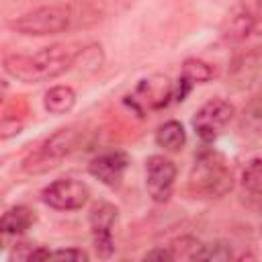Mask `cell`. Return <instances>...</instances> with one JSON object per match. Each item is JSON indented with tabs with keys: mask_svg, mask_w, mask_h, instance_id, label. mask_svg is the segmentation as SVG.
<instances>
[{
	"mask_svg": "<svg viewBox=\"0 0 262 262\" xmlns=\"http://www.w3.org/2000/svg\"><path fill=\"white\" fill-rule=\"evenodd\" d=\"M80 51L70 43H55L35 53H10L4 57V72L18 82L41 84L72 70Z\"/></svg>",
	"mask_w": 262,
	"mask_h": 262,
	"instance_id": "cell-1",
	"label": "cell"
},
{
	"mask_svg": "<svg viewBox=\"0 0 262 262\" xmlns=\"http://www.w3.org/2000/svg\"><path fill=\"white\" fill-rule=\"evenodd\" d=\"M188 184L201 196L221 199L233 188V174L221 154L215 149H203L194 158Z\"/></svg>",
	"mask_w": 262,
	"mask_h": 262,
	"instance_id": "cell-2",
	"label": "cell"
},
{
	"mask_svg": "<svg viewBox=\"0 0 262 262\" xmlns=\"http://www.w3.org/2000/svg\"><path fill=\"white\" fill-rule=\"evenodd\" d=\"M80 135H82V131L76 125L57 129L35 151H31L23 160V170L29 174H41V172L55 168L63 158H68L78 147Z\"/></svg>",
	"mask_w": 262,
	"mask_h": 262,
	"instance_id": "cell-3",
	"label": "cell"
},
{
	"mask_svg": "<svg viewBox=\"0 0 262 262\" xmlns=\"http://www.w3.org/2000/svg\"><path fill=\"white\" fill-rule=\"evenodd\" d=\"M72 25V12L63 4H47L33 8L8 23V27L27 37H45L68 31Z\"/></svg>",
	"mask_w": 262,
	"mask_h": 262,
	"instance_id": "cell-4",
	"label": "cell"
},
{
	"mask_svg": "<svg viewBox=\"0 0 262 262\" xmlns=\"http://www.w3.org/2000/svg\"><path fill=\"white\" fill-rule=\"evenodd\" d=\"M250 35H262V0H237L221 25L227 43H242Z\"/></svg>",
	"mask_w": 262,
	"mask_h": 262,
	"instance_id": "cell-5",
	"label": "cell"
},
{
	"mask_svg": "<svg viewBox=\"0 0 262 262\" xmlns=\"http://www.w3.org/2000/svg\"><path fill=\"white\" fill-rule=\"evenodd\" d=\"M235 108L225 98H211L207 100L192 117V127L203 143H211L219 137L223 127L231 121Z\"/></svg>",
	"mask_w": 262,
	"mask_h": 262,
	"instance_id": "cell-6",
	"label": "cell"
},
{
	"mask_svg": "<svg viewBox=\"0 0 262 262\" xmlns=\"http://www.w3.org/2000/svg\"><path fill=\"white\" fill-rule=\"evenodd\" d=\"M90 190L82 180L57 178L41 190V201L55 211H76L88 203Z\"/></svg>",
	"mask_w": 262,
	"mask_h": 262,
	"instance_id": "cell-7",
	"label": "cell"
},
{
	"mask_svg": "<svg viewBox=\"0 0 262 262\" xmlns=\"http://www.w3.org/2000/svg\"><path fill=\"white\" fill-rule=\"evenodd\" d=\"M176 166L170 158L154 154L145 160V188L156 203H166L172 196Z\"/></svg>",
	"mask_w": 262,
	"mask_h": 262,
	"instance_id": "cell-8",
	"label": "cell"
},
{
	"mask_svg": "<svg viewBox=\"0 0 262 262\" xmlns=\"http://www.w3.org/2000/svg\"><path fill=\"white\" fill-rule=\"evenodd\" d=\"M117 215H119V209L108 201H98L90 207L88 223H90V229H92L94 250L100 258H108L115 252L111 229L117 221Z\"/></svg>",
	"mask_w": 262,
	"mask_h": 262,
	"instance_id": "cell-9",
	"label": "cell"
},
{
	"mask_svg": "<svg viewBox=\"0 0 262 262\" xmlns=\"http://www.w3.org/2000/svg\"><path fill=\"white\" fill-rule=\"evenodd\" d=\"M172 96H174V88L166 76H149L137 84L135 92L129 98H131V104L141 113L143 106L147 108L166 106Z\"/></svg>",
	"mask_w": 262,
	"mask_h": 262,
	"instance_id": "cell-10",
	"label": "cell"
},
{
	"mask_svg": "<svg viewBox=\"0 0 262 262\" xmlns=\"http://www.w3.org/2000/svg\"><path fill=\"white\" fill-rule=\"evenodd\" d=\"M127 168H129V156L125 151H119V149L104 151V154L96 156L88 164V172L96 180H100L102 184H106L111 188H115V186L121 184L123 174H125Z\"/></svg>",
	"mask_w": 262,
	"mask_h": 262,
	"instance_id": "cell-11",
	"label": "cell"
},
{
	"mask_svg": "<svg viewBox=\"0 0 262 262\" xmlns=\"http://www.w3.org/2000/svg\"><path fill=\"white\" fill-rule=\"evenodd\" d=\"M35 211L25 205H14L4 211L0 219V229L4 235H20L35 223Z\"/></svg>",
	"mask_w": 262,
	"mask_h": 262,
	"instance_id": "cell-12",
	"label": "cell"
},
{
	"mask_svg": "<svg viewBox=\"0 0 262 262\" xmlns=\"http://www.w3.org/2000/svg\"><path fill=\"white\" fill-rule=\"evenodd\" d=\"M76 104V92L72 86H53L45 92L43 96V106L51 113V115H66L74 108Z\"/></svg>",
	"mask_w": 262,
	"mask_h": 262,
	"instance_id": "cell-13",
	"label": "cell"
},
{
	"mask_svg": "<svg viewBox=\"0 0 262 262\" xmlns=\"http://www.w3.org/2000/svg\"><path fill=\"white\" fill-rule=\"evenodd\" d=\"M156 143L168 151H178L186 143V131L178 121H166L156 131Z\"/></svg>",
	"mask_w": 262,
	"mask_h": 262,
	"instance_id": "cell-14",
	"label": "cell"
},
{
	"mask_svg": "<svg viewBox=\"0 0 262 262\" xmlns=\"http://www.w3.org/2000/svg\"><path fill=\"white\" fill-rule=\"evenodd\" d=\"M213 76H215V68H213L211 63L199 59V57H188V59H184V63H182L180 78L186 80L190 86H194V84H205V82H209Z\"/></svg>",
	"mask_w": 262,
	"mask_h": 262,
	"instance_id": "cell-15",
	"label": "cell"
},
{
	"mask_svg": "<svg viewBox=\"0 0 262 262\" xmlns=\"http://www.w3.org/2000/svg\"><path fill=\"white\" fill-rule=\"evenodd\" d=\"M242 184L246 190L254 194H262V154L248 160L244 172H242Z\"/></svg>",
	"mask_w": 262,
	"mask_h": 262,
	"instance_id": "cell-16",
	"label": "cell"
},
{
	"mask_svg": "<svg viewBox=\"0 0 262 262\" xmlns=\"http://www.w3.org/2000/svg\"><path fill=\"white\" fill-rule=\"evenodd\" d=\"M201 242L196 239V237H192V235H182V237H178V239H174L168 248L172 250V256H174V260H196V254H199V250H201Z\"/></svg>",
	"mask_w": 262,
	"mask_h": 262,
	"instance_id": "cell-17",
	"label": "cell"
},
{
	"mask_svg": "<svg viewBox=\"0 0 262 262\" xmlns=\"http://www.w3.org/2000/svg\"><path fill=\"white\" fill-rule=\"evenodd\" d=\"M231 258H233V248L223 239L203 244L196 254V260H231Z\"/></svg>",
	"mask_w": 262,
	"mask_h": 262,
	"instance_id": "cell-18",
	"label": "cell"
},
{
	"mask_svg": "<svg viewBox=\"0 0 262 262\" xmlns=\"http://www.w3.org/2000/svg\"><path fill=\"white\" fill-rule=\"evenodd\" d=\"M51 258L78 262V260H88V254H86L84 250H80V248H61V250H53V252H51Z\"/></svg>",
	"mask_w": 262,
	"mask_h": 262,
	"instance_id": "cell-19",
	"label": "cell"
},
{
	"mask_svg": "<svg viewBox=\"0 0 262 262\" xmlns=\"http://www.w3.org/2000/svg\"><path fill=\"white\" fill-rule=\"evenodd\" d=\"M143 260H174L170 248H154L143 254Z\"/></svg>",
	"mask_w": 262,
	"mask_h": 262,
	"instance_id": "cell-20",
	"label": "cell"
}]
</instances>
